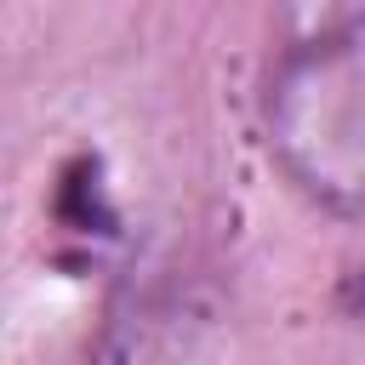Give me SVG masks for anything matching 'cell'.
Segmentation results:
<instances>
[{
  "label": "cell",
  "instance_id": "cell-1",
  "mask_svg": "<svg viewBox=\"0 0 365 365\" xmlns=\"http://www.w3.org/2000/svg\"><path fill=\"white\" fill-rule=\"evenodd\" d=\"M262 131L279 171L325 211H365V57L348 34L279 51L262 91Z\"/></svg>",
  "mask_w": 365,
  "mask_h": 365
},
{
  "label": "cell",
  "instance_id": "cell-2",
  "mask_svg": "<svg viewBox=\"0 0 365 365\" xmlns=\"http://www.w3.org/2000/svg\"><path fill=\"white\" fill-rule=\"evenodd\" d=\"M177 308H165L160 297H131V308L114 314L97 365H188L194 359V336L177 331Z\"/></svg>",
  "mask_w": 365,
  "mask_h": 365
},
{
  "label": "cell",
  "instance_id": "cell-3",
  "mask_svg": "<svg viewBox=\"0 0 365 365\" xmlns=\"http://www.w3.org/2000/svg\"><path fill=\"white\" fill-rule=\"evenodd\" d=\"M342 302H348V314H354V319H365V262L348 274V285H342Z\"/></svg>",
  "mask_w": 365,
  "mask_h": 365
}]
</instances>
